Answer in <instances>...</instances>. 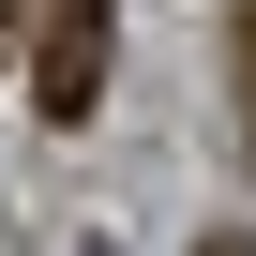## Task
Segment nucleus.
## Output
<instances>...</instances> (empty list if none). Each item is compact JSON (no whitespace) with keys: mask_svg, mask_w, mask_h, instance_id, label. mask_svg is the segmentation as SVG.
I'll use <instances>...</instances> for the list:
<instances>
[{"mask_svg":"<svg viewBox=\"0 0 256 256\" xmlns=\"http://www.w3.org/2000/svg\"><path fill=\"white\" fill-rule=\"evenodd\" d=\"M106 16L120 0H46V30H30V106L46 120H90L106 106Z\"/></svg>","mask_w":256,"mask_h":256,"instance_id":"f257e3e1","label":"nucleus"},{"mask_svg":"<svg viewBox=\"0 0 256 256\" xmlns=\"http://www.w3.org/2000/svg\"><path fill=\"white\" fill-rule=\"evenodd\" d=\"M226 90H241V151H256V0H226Z\"/></svg>","mask_w":256,"mask_h":256,"instance_id":"f03ea898","label":"nucleus"},{"mask_svg":"<svg viewBox=\"0 0 256 256\" xmlns=\"http://www.w3.org/2000/svg\"><path fill=\"white\" fill-rule=\"evenodd\" d=\"M0 30H16V0H0Z\"/></svg>","mask_w":256,"mask_h":256,"instance_id":"7ed1b4c3","label":"nucleus"},{"mask_svg":"<svg viewBox=\"0 0 256 256\" xmlns=\"http://www.w3.org/2000/svg\"><path fill=\"white\" fill-rule=\"evenodd\" d=\"M90 256H120V241H90Z\"/></svg>","mask_w":256,"mask_h":256,"instance_id":"20e7f679","label":"nucleus"}]
</instances>
